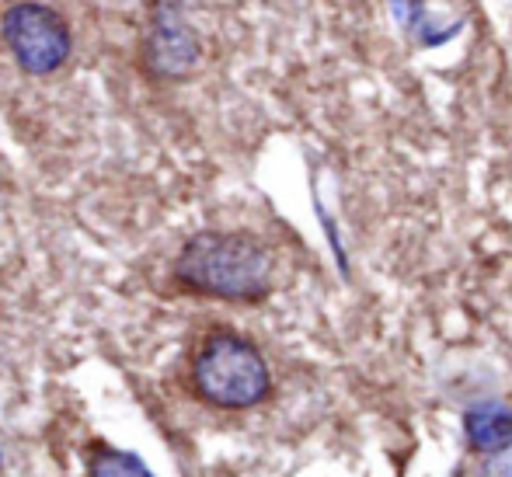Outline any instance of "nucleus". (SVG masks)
<instances>
[{
	"label": "nucleus",
	"instance_id": "f257e3e1",
	"mask_svg": "<svg viewBox=\"0 0 512 477\" xmlns=\"http://www.w3.org/2000/svg\"><path fill=\"white\" fill-rule=\"evenodd\" d=\"M171 279L213 300L255 303L272 289V255L244 230H199L182 244Z\"/></svg>",
	"mask_w": 512,
	"mask_h": 477
},
{
	"label": "nucleus",
	"instance_id": "f03ea898",
	"mask_svg": "<svg viewBox=\"0 0 512 477\" xmlns=\"http://www.w3.org/2000/svg\"><path fill=\"white\" fill-rule=\"evenodd\" d=\"M192 383H196L199 397L230 411L251 408L272 387L262 352L234 331H213L199 345L196 359H192Z\"/></svg>",
	"mask_w": 512,
	"mask_h": 477
},
{
	"label": "nucleus",
	"instance_id": "7ed1b4c3",
	"mask_svg": "<svg viewBox=\"0 0 512 477\" xmlns=\"http://www.w3.org/2000/svg\"><path fill=\"white\" fill-rule=\"evenodd\" d=\"M0 42L21 74L49 77L74 56V28L63 11L42 0H14L0 11Z\"/></svg>",
	"mask_w": 512,
	"mask_h": 477
},
{
	"label": "nucleus",
	"instance_id": "20e7f679",
	"mask_svg": "<svg viewBox=\"0 0 512 477\" xmlns=\"http://www.w3.org/2000/svg\"><path fill=\"white\" fill-rule=\"evenodd\" d=\"M203 60V39L189 18L185 0H147L143 4L136 67L157 84H175L192 77Z\"/></svg>",
	"mask_w": 512,
	"mask_h": 477
},
{
	"label": "nucleus",
	"instance_id": "39448f33",
	"mask_svg": "<svg viewBox=\"0 0 512 477\" xmlns=\"http://www.w3.org/2000/svg\"><path fill=\"white\" fill-rule=\"evenodd\" d=\"M467 436L485 453L506 450V443L512 439V411L506 404H478L467 415Z\"/></svg>",
	"mask_w": 512,
	"mask_h": 477
},
{
	"label": "nucleus",
	"instance_id": "423d86ee",
	"mask_svg": "<svg viewBox=\"0 0 512 477\" xmlns=\"http://www.w3.org/2000/svg\"><path fill=\"white\" fill-rule=\"evenodd\" d=\"M91 477H157L136 453L102 450L91 460Z\"/></svg>",
	"mask_w": 512,
	"mask_h": 477
},
{
	"label": "nucleus",
	"instance_id": "0eeeda50",
	"mask_svg": "<svg viewBox=\"0 0 512 477\" xmlns=\"http://www.w3.org/2000/svg\"><path fill=\"white\" fill-rule=\"evenodd\" d=\"M485 477H512V446H506V450H499V457L488 460Z\"/></svg>",
	"mask_w": 512,
	"mask_h": 477
}]
</instances>
